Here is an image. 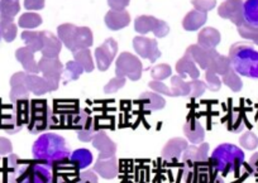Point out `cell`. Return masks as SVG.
<instances>
[{"label":"cell","mask_w":258,"mask_h":183,"mask_svg":"<svg viewBox=\"0 0 258 183\" xmlns=\"http://www.w3.org/2000/svg\"><path fill=\"white\" fill-rule=\"evenodd\" d=\"M243 18L248 26L258 29V0H245L243 3Z\"/></svg>","instance_id":"cell-5"},{"label":"cell","mask_w":258,"mask_h":183,"mask_svg":"<svg viewBox=\"0 0 258 183\" xmlns=\"http://www.w3.org/2000/svg\"><path fill=\"white\" fill-rule=\"evenodd\" d=\"M244 153L237 145L222 144L214 149L210 157V163L215 172L228 175L232 172H237L238 168L244 163Z\"/></svg>","instance_id":"cell-3"},{"label":"cell","mask_w":258,"mask_h":183,"mask_svg":"<svg viewBox=\"0 0 258 183\" xmlns=\"http://www.w3.org/2000/svg\"><path fill=\"white\" fill-rule=\"evenodd\" d=\"M19 175L17 179L19 180H32V182H49L52 180V170L48 163L38 160V164L24 165L18 169Z\"/></svg>","instance_id":"cell-4"},{"label":"cell","mask_w":258,"mask_h":183,"mask_svg":"<svg viewBox=\"0 0 258 183\" xmlns=\"http://www.w3.org/2000/svg\"><path fill=\"white\" fill-rule=\"evenodd\" d=\"M33 158L44 163L64 162L70 158V148L66 140L56 134H43L34 142L32 148Z\"/></svg>","instance_id":"cell-1"},{"label":"cell","mask_w":258,"mask_h":183,"mask_svg":"<svg viewBox=\"0 0 258 183\" xmlns=\"http://www.w3.org/2000/svg\"><path fill=\"white\" fill-rule=\"evenodd\" d=\"M2 37H3V34H2V31H0V41H2Z\"/></svg>","instance_id":"cell-6"},{"label":"cell","mask_w":258,"mask_h":183,"mask_svg":"<svg viewBox=\"0 0 258 183\" xmlns=\"http://www.w3.org/2000/svg\"><path fill=\"white\" fill-rule=\"evenodd\" d=\"M230 66L238 75L258 80V51L245 43H237L229 51Z\"/></svg>","instance_id":"cell-2"}]
</instances>
